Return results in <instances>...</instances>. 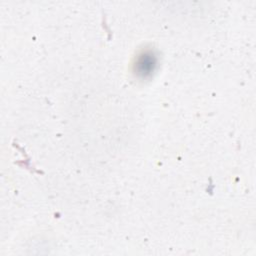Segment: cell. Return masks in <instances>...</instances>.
<instances>
[{
	"label": "cell",
	"mask_w": 256,
	"mask_h": 256,
	"mask_svg": "<svg viewBox=\"0 0 256 256\" xmlns=\"http://www.w3.org/2000/svg\"><path fill=\"white\" fill-rule=\"evenodd\" d=\"M156 66V58L151 52H144L142 53L135 64L136 73L139 76L146 77L149 76L155 69Z\"/></svg>",
	"instance_id": "6da1fadb"
}]
</instances>
